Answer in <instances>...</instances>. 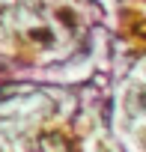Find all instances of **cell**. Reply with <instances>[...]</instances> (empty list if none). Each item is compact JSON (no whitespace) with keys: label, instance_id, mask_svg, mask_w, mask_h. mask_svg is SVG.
I'll return each instance as SVG.
<instances>
[{"label":"cell","instance_id":"obj_1","mask_svg":"<svg viewBox=\"0 0 146 152\" xmlns=\"http://www.w3.org/2000/svg\"><path fill=\"white\" fill-rule=\"evenodd\" d=\"M131 102L137 110H146V87H134L131 90Z\"/></svg>","mask_w":146,"mask_h":152}]
</instances>
